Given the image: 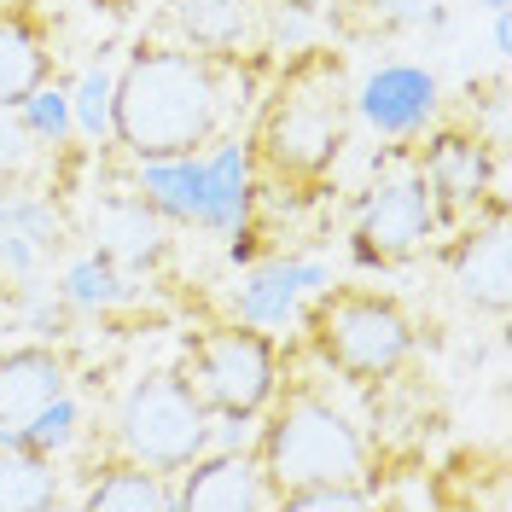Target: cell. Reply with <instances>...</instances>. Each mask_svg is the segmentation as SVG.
Wrapping results in <instances>:
<instances>
[{
    "mask_svg": "<svg viewBox=\"0 0 512 512\" xmlns=\"http://www.w3.org/2000/svg\"><path fill=\"white\" fill-rule=\"evenodd\" d=\"M501 163L507 152H495L478 134V123H437L419 146V181L437 198V216L448 222H466L478 216L489 198H507L501 192Z\"/></svg>",
    "mask_w": 512,
    "mask_h": 512,
    "instance_id": "cell-7",
    "label": "cell"
},
{
    "mask_svg": "<svg viewBox=\"0 0 512 512\" xmlns=\"http://www.w3.org/2000/svg\"><path fill=\"white\" fill-rule=\"evenodd\" d=\"M111 425H117V454L152 466L163 478H175L187 460H198L204 448L216 443V425L204 414V402L181 384V373H146V379H134L123 390Z\"/></svg>",
    "mask_w": 512,
    "mask_h": 512,
    "instance_id": "cell-6",
    "label": "cell"
},
{
    "mask_svg": "<svg viewBox=\"0 0 512 512\" xmlns=\"http://www.w3.org/2000/svg\"><path fill=\"white\" fill-rule=\"evenodd\" d=\"M350 128H355L350 53L332 47V41H309L274 70L268 94L256 105L251 140H245L251 175L274 192L309 198L338 169L344 146H350Z\"/></svg>",
    "mask_w": 512,
    "mask_h": 512,
    "instance_id": "cell-2",
    "label": "cell"
},
{
    "mask_svg": "<svg viewBox=\"0 0 512 512\" xmlns=\"http://www.w3.org/2000/svg\"><path fill=\"white\" fill-rule=\"evenodd\" d=\"M18 117H24V128L35 134V146H41V152H47V146H64V134H70V123H76V117H70V99H64L53 82H47V88H35V94L18 105Z\"/></svg>",
    "mask_w": 512,
    "mask_h": 512,
    "instance_id": "cell-22",
    "label": "cell"
},
{
    "mask_svg": "<svg viewBox=\"0 0 512 512\" xmlns=\"http://www.w3.org/2000/svg\"><path fill=\"white\" fill-rule=\"evenodd\" d=\"M233 70L175 35H140L111 76V140L134 163L204 158L233 123Z\"/></svg>",
    "mask_w": 512,
    "mask_h": 512,
    "instance_id": "cell-1",
    "label": "cell"
},
{
    "mask_svg": "<svg viewBox=\"0 0 512 512\" xmlns=\"http://www.w3.org/2000/svg\"><path fill=\"white\" fill-rule=\"evenodd\" d=\"M70 117L82 134H111V76L105 70H88L82 82H76V99H70Z\"/></svg>",
    "mask_w": 512,
    "mask_h": 512,
    "instance_id": "cell-24",
    "label": "cell"
},
{
    "mask_svg": "<svg viewBox=\"0 0 512 512\" xmlns=\"http://www.w3.org/2000/svg\"><path fill=\"white\" fill-rule=\"evenodd\" d=\"M303 338L326 373L350 384L396 379L414 355V315L373 286H320L303 309Z\"/></svg>",
    "mask_w": 512,
    "mask_h": 512,
    "instance_id": "cell-4",
    "label": "cell"
},
{
    "mask_svg": "<svg viewBox=\"0 0 512 512\" xmlns=\"http://www.w3.org/2000/svg\"><path fill=\"white\" fill-rule=\"evenodd\" d=\"M181 384L204 402V414L222 425H256L280 390V344L256 320L204 326L181 350Z\"/></svg>",
    "mask_w": 512,
    "mask_h": 512,
    "instance_id": "cell-5",
    "label": "cell"
},
{
    "mask_svg": "<svg viewBox=\"0 0 512 512\" xmlns=\"http://www.w3.org/2000/svg\"><path fill=\"white\" fill-rule=\"evenodd\" d=\"M6 286H12V274H6V268H0V291H6Z\"/></svg>",
    "mask_w": 512,
    "mask_h": 512,
    "instance_id": "cell-28",
    "label": "cell"
},
{
    "mask_svg": "<svg viewBox=\"0 0 512 512\" xmlns=\"http://www.w3.org/2000/svg\"><path fill=\"white\" fill-rule=\"evenodd\" d=\"M262 414L268 419L256 431L251 454L262 466L274 507H280V495L309 489V483H367L373 489V443L344 408H332L315 390H286Z\"/></svg>",
    "mask_w": 512,
    "mask_h": 512,
    "instance_id": "cell-3",
    "label": "cell"
},
{
    "mask_svg": "<svg viewBox=\"0 0 512 512\" xmlns=\"http://www.w3.org/2000/svg\"><path fill=\"white\" fill-rule=\"evenodd\" d=\"M24 443H30V448H41V454H53V460H59L64 448L76 443V402H70V396H59L53 408H41V419H35L30 431H24Z\"/></svg>",
    "mask_w": 512,
    "mask_h": 512,
    "instance_id": "cell-25",
    "label": "cell"
},
{
    "mask_svg": "<svg viewBox=\"0 0 512 512\" xmlns=\"http://www.w3.org/2000/svg\"><path fill=\"white\" fill-rule=\"evenodd\" d=\"M82 507L88 512H175V489L163 472L140 466V460H99L88 489H82Z\"/></svg>",
    "mask_w": 512,
    "mask_h": 512,
    "instance_id": "cell-16",
    "label": "cell"
},
{
    "mask_svg": "<svg viewBox=\"0 0 512 512\" xmlns=\"http://www.w3.org/2000/svg\"><path fill=\"white\" fill-rule=\"evenodd\" d=\"M59 297L70 303V309H123V303H134L140 297V280L134 274H123L111 256H76L70 268H64V280H59Z\"/></svg>",
    "mask_w": 512,
    "mask_h": 512,
    "instance_id": "cell-19",
    "label": "cell"
},
{
    "mask_svg": "<svg viewBox=\"0 0 512 512\" xmlns=\"http://www.w3.org/2000/svg\"><path fill=\"white\" fill-rule=\"evenodd\" d=\"M64 501V472L53 454L24 437H0V512H47Z\"/></svg>",
    "mask_w": 512,
    "mask_h": 512,
    "instance_id": "cell-17",
    "label": "cell"
},
{
    "mask_svg": "<svg viewBox=\"0 0 512 512\" xmlns=\"http://www.w3.org/2000/svg\"><path fill=\"white\" fill-rule=\"evenodd\" d=\"M163 24L192 53L233 64V70H256L280 47L274 0H163Z\"/></svg>",
    "mask_w": 512,
    "mask_h": 512,
    "instance_id": "cell-8",
    "label": "cell"
},
{
    "mask_svg": "<svg viewBox=\"0 0 512 512\" xmlns=\"http://www.w3.org/2000/svg\"><path fill=\"white\" fill-rule=\"evenodd\" d=\"M437 18H443V0H350L344 6L350 35H402V30H425Z\"/></svg>",
    "mask_w": 512,
    "mask_h": 512,
    "instance_id": "cell-20",
    "label": "cell"
},
{
    "mask_svg": "<svg viewBox=\"0 0 512 512\" xmlns=\"http://www.w3.org/2000/svg\"><path fill=\"white\" fill-rule=\"evenodd\" d=\"M53 24L35 0H0V105H24L53 82Z\"/></svg>",
    "mask_w": 512,
    "mask_h": 512,
    "instance_id": "cell-14",
    "label": "cell"
},
{
    "mask_svg": "<svg viewBox=\"0 0 512 512\" xmlns=\"http://www.w3.org/2000/svg\"><path fill=\"white\" fill-rule=\"evenodd\" d=\"M35 158H41V146H35V134H30V128H24L18 105H0V187L24 181Z\"/></svg>",
    "mask_w": 512,
    "mask_h": 512,
    "instance_id": "cell-23",
    "label": "cell"
},
{
    "mask_svg": "<svg viewBox=\"0 0 512 512\" xmlns=\"http://www.w3.org/2000/svg\"><path fill=\"white\" fill-rule=\"evenodd\" d=\"M355 117H367V128L384 140H414L437 117V76L419 64H379L355 88Z\"/></svg>",
    "mask_w": 512,
    "mask_h": 512,
    "instance_id": "cell-13",
    "label": "cell"
},
{
    "mask_svg": "<svg viewBox=\"0 0 512 512\" xmlns=\"http://www.w3.org/2000/svg\"><path fill=\"white\" fill-rule=\"evenodd\" d=\"M94 251L111 256L123 274L140 280V274L163 268V256H169V222L146 198H105L94 216Z\"/></svg>",
    "mask_w": 512,
    "mask_h": 512,
    "instance_id": "cell-15",
    "label": "cell"
},
{
    "mask_svg": "<svg viewBox=\"0 0 512 512\" xmlns=\"http://www.w3.org/2000/svg\"><path fill=\"white\" fill-rule=\"evenodd\" d=\"M70 396V355L53 344L0 350V437H24L41 408Z\"/></svg>",
    "mask_w": 512,
    "mask_h": 512,
    "instance_id": "cell-12",
    "label": "cell"
},
{
    "mask_svg": "<svg viewBox=\"0 0 512 512\" xmlns=\"http://www.w3.org/2000/svg\"><path fill=\"white\" fill-rule=\"evenodd\" d=\"M309 286H326V268H315V262H268V268H256L245 297H239V303H245V320L280 326Z\"/></svg>",
    "mask_w": 512,
    "mask_h": 512,
    "instance_id": "cell-18",
    "label": "cell"
},
{
    "mask_svg": "<svg viewBox=\"0 0 512 512\" xmlns=\"http://www.w3.org/2000/svg\"><path fill=\"white\" fill-rule=\"evenodd\" d=\"M94 6H105V12H117V18H123V12H140V6H158V0H94Z\"/></svg>",
    "mask_w": 512,
    "mask_h": 512,
    "instance_id": "cell-26",
    "label": "cell"
},
{
    "mask_svg": "<svg viewBox=\"0 0 512 512\" xmlns=\"http://www.w3.org/2000/svg\"><path fill=\"white\" fill-rule=\"evenodd\" d=\"M175 478H181V483H169L175 489V512H268L274 507V495L262 483V466H256L251 448L210 443Z\"/></svg>",
    "mask_w": 512,
    "mask_h": 512,
    "instance_id": "cell-11",
    "label": "cell"
},
{
    "mask_svg": "<svg viewBox=\"0 0 512 512\" xmlns=\"http://www.w3.org/2000/svg\"><path fill=\"white\" fill-rule=\"evenodd\" d=\"M472 6H483L489 18H495V12H507V0H472Z\"/></svg>",
    "mask_w": 512,
    "mask_h": 512,
    "instance_id": "cell-27",
    "label": "cell"
},
{
    "mask_svg": "<svg viewBox=\"0 0 512 512\" xmlns=\"http://www.w3.org/2000/svg\"><path fill=\"white\" fill-rule=\"evenodd\" d=\"M361 507H379V489H367V483H309V489L280 495V512H361Z\"/></svg>",
    "mask_w": 512,
    "mask_h": 512,
    "instance_id": "cell-21",
    "label": "cell"
},
{
    "mask_svg": "<svg viewBox=\"0 0 512 512\" xmlns=\"http://www.w3.org/2000/svg\"><path fill=\"white\" fill-rule=\"evenodd\" d=\"M437 233H443L437 198L425 192L419 175H402V181H384V187L367 192V204H361V216L350 227V251L367 268H402Z\"/></svg>",
    "mask_w": 512,
    "mask_h": 512,
    "instance_id": "cell-9",
    "label": "cell"
},
{
    "mask_svg": "<svg viewBox=\"0 0 512 512\" xmlns=\"http://www.w3.org/2000/svg\"><path fill=\"white\" fill-rule=\"evenodd\" d=\"M448 274L466 309L489 320H507L512 309V233H507V198H489L483 216H466L448 245Z\"/></svg>",
    "mask_w": 512,
    "mask_h": 512,
    "instance_id": "cell-10",
    "label": "cell"
}]
</instances>
